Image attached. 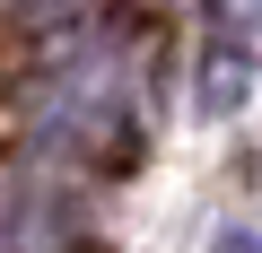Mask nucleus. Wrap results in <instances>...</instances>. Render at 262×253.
<instances>
[{"label": "nucleus", "instance_id": "obj_1", "mask_svg": "<svg viewBox=\"0 0 262 253\" xmlns=\"http://www.w3.org/2000/svg\"><path fill=\"white\" fill-rule=\"evenodd\" d=\"M70 9H79V0H18V18H27V27H53V18H70Z\"/></svg>", "mask_w": 262, "mask_h": 253}, {"label": "nucleus", "instance_id": "obj_2", "mask_svg": "<svg viewBox=\"0 0 262 253\" xmlns=\"http://www.w3.org/2000/svg\"><path fill=\"white\" fill-rule=\"evenodd\" d=\"M227 253H262V244H245V236H227Z\"/></svg>", "mask_w": 262, "mask_h": 253}]
</instances>
